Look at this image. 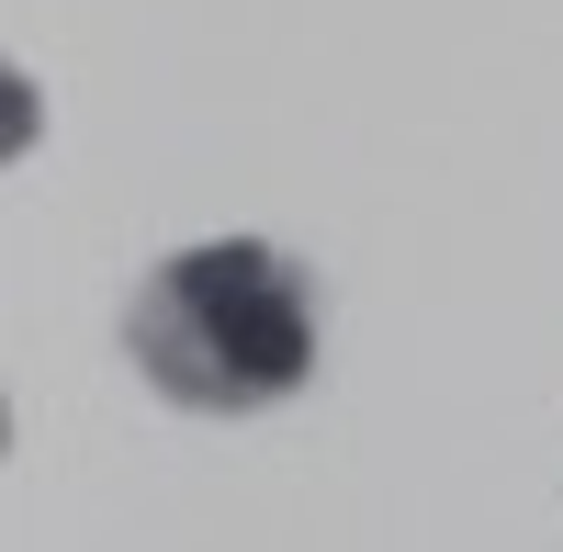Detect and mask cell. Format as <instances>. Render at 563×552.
<instances>
[{
  "mask_svg": "<svg viewBox=\"0 0 563 552\" xmlns=\"http://www.w3.org/2000/svg\"><path fill=\"white\" fill-rule=\"evenodd\" d=\"M124 350L147 361V384L169 406H203V418H249L282 406L316 373V305L305 271L260 249V238H214L147 271V294L124 305Z\"/></svg>",
  "mask_w": 563,
  "mask_h": 552,
  "instance_id": "cell-1",
  "label": "cell"
}]
</instances>
